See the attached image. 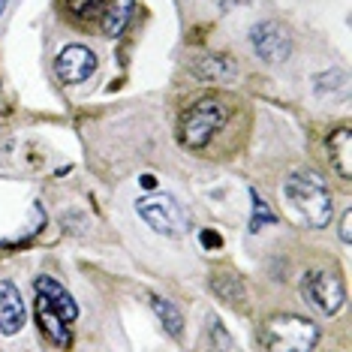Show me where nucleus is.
<instances>
[{
    "instance_id": "obj_20",
    "label": "nucleus",
    "mask_w": 352,
    "mask_h": 352,
    "mask_svg": "<svg viewBox=\"0 0 352 352\" xmlns=\"http://www.w3.org/2000/svg\"><path fill=\"white\" fill-rule=\"evenodd\" d=\"M340 241L352 244V211H346L343 214V220H340Z\"/></svg>"
},
{
    "instance_id": "obj_5",
    "label": "nucleus",
    "mask_w": 352,
    "mask_h": 352,
    "mask_svg": "<svg viewBox=\"0 0 352 352\" xmlns=\"http://www.w3.org/2000/svg\"><path fill=\"white\" fill-rule=\"evenodd\" d=\"M135 214L148 223L157 235L163 238H184L190 229V220H187V211L181 208V202L169 193H148V196H139L135 199Z\"/></svg>"
},
{
    "instance_id": "obj_11",
    "label": "nucleus",
    "mask_w": 352,
    "mask_h": 352,
    "mask_svg": "<svg viewBox=\"0 0 352 352\" xmlns=\"http://www.w3.org/2000/svg\"><path fill=\"white\" fill-rule=\"evenodd\" d=\"M328 148V163L340 178H352V130L346 124H340L338 130L328 133L325 139Z\"/></svg>"
},
{
    "instance_id": "obj_16",
    "label": "nucleus",
    "mask_w": 352,
    "mask_h": 352,
    "mask_svg": "<svg viewBox=\"0 0 352 352\" xmlns=\"http://www.w3.org/2000/svg\"><path fill=\"white\" fill-rule=\"evenodd\" d=\"M250 205H253V211H250V232L253 235L256 232H262L265 226H274L277 223V214L271 211V205L256 193V190H250Z\"/></svg>"
},
{
    "instance_id": "obj_13",
    "label": "nucleus",
    "mask_w": 352,
    "mask_h": 352,
    "mask_svg": "<svg viewBox=\"0 0 352 352\" xmlns=\"http://www.w3.org/2000/svg\"><path fill=\"white\" fill-rule=\"evenodd\" d=\"M36 325L54 346H69V343H73V325L63 322L58 314H52V310L43 307L39 301H36Z\"/></svg>"
},
{
    "instance_id": "obj_22",
    "label": "nucleus",
    "mask_w": 352,
    "mask_h": 352,
    "mask_svg": "<svg viewBox=\"0 0 352 352\" xmlns=\"http://www.w3.org/2000/svg\"><path fill=\"white\" fill-rule=\"evenodd\" d=\"M244 3H250V0H244ZM232 6V0H223V10H229Z\"/></svg>"
},
{
    "instance_id": "obj_12",
    "label": "nucleus",
    "mask_w": 352,
    "mask_h": 352,
    "mask_svg": "<svg viewBox=\"0 0 352 352\" xmlns=\"http://www.w3.org/2000/svg\"><path fill=\"white\" fill-rule=\"evenodd\" d=\"M135 15V0H106V10H102L100 15V28L102 34H106L109 39L121 36L126 28H130Z\"/></svg>"
},
{
    "instance_id": "obj_14",
    "label": "nucleus",
    "mask_w": 352,
    "mask_h": 352,
    "mask_svg": "<svg viewBox=\"0 0 352 352\" xmlns=\"http://www.w3.org/2000/svg\"><path fill=\"white\" fill-rule=\"evenodd\" d=\"M151 307H154V314H157L160 322H163L166 334L178 340L184 334V314H181L178 304H172L169 298H160V295H151Z\"/></svg>"
},
{
    "instance_id": "obj_1",
    "label": "nucleus",
    "mask_w": 352,
    "mask_h": 352,
    "mask_svg": "<svg viewBox=\"0 0 352 352\" xmlns=\"http://www.w3.org/2000/svg\"><path fill=\"white\" fill-rule=\"evenodd\" d=\"M283 199L310 229H325L334 217V199L325 178L314 169H295L283 178Z\"/></svg>"
},
{
    "instance_id": "obj_7",
    "label": "nucleus",
    "mask_w": 352,
    "mask_h": 352,
    "mask_svg": "<svg viewBox=\"0 0 352 352\" xmlns=\"http://www.w3.org/2000/svg\"><path fill=\"white\" fill-rule=\"evenodd\" d=\"M97 63H100L97 54L87 49V45L69 43V45H63L58 52V58H54V76H58L63 85H82L97 73Z\"/></svg>"
},
{
    "instance_id": "obj_3",
    "label": "nucleus",
    "mask_w": 352,
    "mask_h": 352,
    "mask_svg": "<svg viewBox=\"0 0 352 352\" xmlns=\"http://www.w3.org/2000/svg\"><path fill=\"white\" fill-rule=\"evenodd\" d=\"M232 109L220 97H199L193 106H187V111L181 115L178 124V139L184 148L190 151H202L208 148L217 133L229 124Z\"/></svg>"
},
{
    "instance_id": "obj_19",
    "label": "nucleus",
    "mask_w": 352,
    "mask_h": 352,
    "mask_svg": "<svg viewBox=\"0 0 352 352\" xmlns=\"http://www.w3.org/2000/svg\"><path fill=\"white\" fill-rule=\"evenodd\" d=\"M199 238H202V247H205V250H220V247H223V238H220V232H211V229H205V232H202V235H199Z\"/></svg>"
},
{
    "instance_id": "obj_17",
    "label": "nucleus",
    "mask_w": 352,
    "mask_h": 352,
    "mask_svg": "<svg viewBox=\"0 0 352 352\" xmlns=\"http://www.w3.org/2000/svg\"><path fill=\"white\" fill-rule=\"evenodd\" d=\"M63 6L76 21H94L106 10V0H63Z\"/></svg>"
},
{
    "instance_id": "obj_4",
    "label": "nucleus",
    "mask_w": 352,
    "mask_h": 352,
    "mask_svg": "<svg viewBox=\"0 0 352 352\" xmlns=\"http://www.w3.org/2000/svg\"><path fill=\"white\" fill-rule=\"evenodd\" d=\"M298 289L307 307H314L319 316H338L346 304V283L334 268H307L301 274Z\"/></svg>"
},
{
    "instance_id": "obj_6",
    "label": "nucleus",
    "mask_w": 352,
    "mask_h": 352,
    "mask_svg": "<svg viewBox=\"0 0 352 352\" xmlns=\"http://www.w3.org/2000/svg\"><path fill=\"white\" fill-rule=\"evenodd\" d=\"M250 49L259 60L271 63V67H277V63H286L292 58V49H295V39H292V30L283 25V21H256L250 28Z\"/></svg>"
},
{
    "instance_id": "obj_18",
    "label": "nucleus",
    "mask_w": 352,
    "mask_h": 352,
    "mask_svg": "<svg viewBox=\"0 0 352 352\" xmlns=\"http://www.w3.org/2000/svg\"><path fill=\"white\" fill-rule=\"evenodd\" d=\"M205 328H208V334H211V349H235L238 343L232 340V334L226 331V328H223V322L217 316H208V322H205Z\"/></svg>"
},
{
    "instance_id": "obj_21",
    "label": "nucleus",
    "mask_w": 352,
    "mask_h": 352,
    "mask_svg": "<svg viewBox=\"0 0 352 352\" xmlns=\"http://www.w3.org/2000/svg\"><path fill=\"white\" fill-rule=\"evenodd\" d=\"M10 3H12V0H0V15L6 12V6H10Z\"/></svg>"
},
{
    "instance_id": "obj_15",
    "label": "nucleus",
    "mask_w": 352,
    "mask_h": 352,
    "mask_svg": "<svg viewBox=\"0 0 352 352\" xmlns=\"http://www.w3.org/2000/svg\"><path fill=\"white\" fill-rule=\"evenodd\" d=\"M211 289L220 295L223 301H229L232 307H244V280L232 271H217L211 277Z\"/></svg>"
},
{
    "instance_id": "obj_9",
    "label": "nucleus",
    "mask_w": 352,
    "mask_h": 352,
    "mask_svg": "<svg viewBox=\"0 0 352 352\" xmlns=\"http://www.w3.org/2000/svg\"><path fill=\"white\" fill-rule=\"evenodd\" d=\"M25 322H28V310L19 286L12 280L0 277V334L12 338V334H19L25 328Z\"/></svg>"
},
{
    "instance_id": "obj_10",
    "label": "nucleus",
    "mask_w": 352,
    "mask_h": 352,
    "mask_svg": "<svg viewBox=\"0 0 352 352\" xmlns=\"http://www.w3.org/2000/svg\"><path fill=\"white\" fill-rule=\"evenodd\" d=\"M190 73L199 82H232L238 73V63L226 52H208L199 54L196 60H190Z\"/></svg>"
},
{
    "instance_id": "obj_8",
    "label": "nucleus",
    "mask_w": 352,
    "mask_h": 352,
    "mask_svg": "<svg viewBox=\"0 0 352 352\" xmlns=\"http://www.w3.org/2000/svg\"><path fill=\"white\" fill-rule=\"evenodd\" d=\"M34 289H36V301L43 307H49L52 314H58L63 322L73 325L78 319V301L69 295V289L63 283H58L52 274H39L34 277Z\"/></svg>"
},
{
    "instance_id": "obj_2",
    "label": "nucleus",
    "mask_w": 352,
    "mask_h": 352,
    "mask_svg": "<svg viewBox=\"0 0 352 352\" xmlns=\"http://www.w3.org/2000/svg\"><path fill=\"white\" fill-rule=\"evenodd\" d=\"M319 338V325L298 314H274L259 325V346L268 352H307Z\"/></svg>"
}]
</instances>
